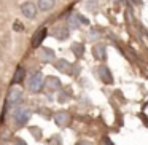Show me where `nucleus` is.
Wrapping results in <instances>:
<instances>
[{"instance_id":"1","label":"nucleus","mask_w":148,"mask_h":145,"mask_svg":"<svg viewBox=\"0 0 148 145\" xmlns=\"http://www.w3.org/2000/svg\"><path fill=\"white\" fill-rule=\"evenodd\" d=\"M23 97H24V93L19 88H11L7 96V105L10 109L11 107H19V104L23 102Z\"/></svg>"},{"instance_id":"2","label":"nucleus","mask_w":148,"mask_h":145,"mask_svg":"<svg viewBox=\"0 0 148 145\" xmlns=\"http://www.w3.org/2000/svg\"><path fill=\"white\" fill-rule=\"evenodd\" d=\"M29 118H30L29 110L24 109V107H16V110H14V113H13V120L18 126H24Z\"/></svg>"},{"instance_id":"3","label":"nucleus","mask_w":148,"mask_h":145,"mask_svg":"<svg viewBox=\"0 0 148 145\" xmlns=\"http://www.w3.org/2000/svg\"><path fill=\"white\" fill-rule=\"evenodd\" d=\"M43 83H45V81H43V74L42 72H35L29 80L30 91H32V93H38V91L43 88Z\"/></svg>"},{"instance_id":"4","label":"nucleus","mask_w":148,"mask_h":145,"mask_svg":"<svg viewBox=\"0 0 148 145\" xmlns=\"http://www.w3.org/2000/svg\"><path fill=\"white\" fill-rule=\"evenodd\" d=\"M69 34H70V30H69V26H65V24H56L51 29V35L58 40L69 38Z\"/></svg>"},{"instance_id":"5","label":"nucleus","mask_w":148,"mask_h":145,"mask_svg":"<svg viewBox=\"0 0 148 145\" xmlns=\"http://www.w3.org/2000/svg\"><path fill=\"white\" fill-rule=\"evenodd\" d=\"M81 24H89V21H88L86 18H83L81 14H78V13H72L70 16L67 18V26L72 27V29H78Z\"/></svg>"},{"instance_id":"6","label":"nucleus","mask_w":148,"mask_h":145,"mask_svg":"<svg viewBox=\"0 0 148 145\" xmlns=\"http://www.w3.org/2000/svg\"><path fill=\"white\" fill-rule=\"evenodd\" d=\"M21 11H23V14L26 18H29V19H34V18L37 16V7L32 3V2H26V3H23Z\"/></svg>"},{"instance_id":"7","label":"nucleus","mask_w":148,"mask_h":145,"mask_svg":"<svg viewBox=\"0 0 148 145\" xmlns=\"http://www.w3.org/2000/svg\"><path fill=\"white\" fill-rule=\"evenodd\" d=\"M97 74H99V78L103 81V83H107V85H112L113 83L112 72L108 70V67H107V65H100V67L97 69Z\"/></svg>"},{"instance_id":"8","label":"nucleus","mask_w":148,"mask_h":145,"mask_svg":"<svg viewBox=\"0 0 148 145\" xmlns=\"http://www.w3.org/2000/svg\"><path fill=\"white\" fill-rule=\"evenodd\" d=\"M46 34H48V30H46L45 27L38 29L35 34H34V37H32V46L34 48H38V46L42 45V42L45 40V37H46Z\"/></svg>"},{"instance_id":"9","label":"nucleus","mask_w":148,"mask_h":145,"mask_svg":"<svg viewBox=\"0 0 148 145\" xmlns=\"http://www.w3.org/2000/svg\"><path fill=\"white\" fill-rule=\"evenodd\" d=\"M70 115H69V112H58L54 115V121L58 126H61V128H64V126H67L69 123H70Z\"/></svg>"},{"instance_id":"10","label":"nucleus","mask_w":148,"mask_h":145,"mask_svg":"<svg viewBox=\"0 0 148 145\" xmlns=\"http://www.w3.org/2000/svg\"><path fill=\"white\" fill-rule=\"evenodd\" d=\"M54 67L58 69L59 72H62V74H70L73 64H70V62L65 61V59H58V61H56V64H54Z\"/></svg>"},{"instance_id":"11","label":"nucleus","mask_w":148,"mask_h":145,"mask_svg":"<svg viewBox=\"0 0 148 145\" xmlns=\"http://www.w3.org/2000/svg\"><path fill=\"white\" fill-rule=\"evenodd\" d=\"M40 59H42L43 62H53L56 59V54L51 48H43L42 51H40Z\"/></svg>"},{"instance_id":"12","label":"nucleus","mask_w":148,"mask_h":145,"mask_svg":"<svg viewBox=\"0 0 148 145\" xmlns=\"http://www.w3.org/2000/svg\"><path fill=\"white\" fill-rule=\"evenodd\" d=\"M92 56L96 59H99V61H103L107 58V48L103 45H96L92 48Z\"/></svg>"},{"instance_id":"13","label":"nucleus","mask_w":148,"mask_h":145,"mask_svg":"<svg viewBox=\"0 0 148 145\" xmlns=\"http://www.w3.org/2000/svg\"><path fill=\"white\" fill-rule=\"evenodd\" d=\"M54 0H38L37 2V8L38 10H42V11H49L53 7H54Z\"/></svg>"},{"instance_id":"14","label":"nucleus","mask_w":148,"mask_h":145,"mask_svg":"<svg viewBox=\"0 0 148 145\" xmlns=\"http://www.w3.org/2000/svg\"><path fill=\"white\" fill-rule=\"evenodd\" d=\"M46 88L51 91H56L61 88V80L59 78H54V77H48L46 78Z\"/></svg>"},{"instance_id":"15","label":"nucleus","mask_w":148,"mask_h":145,"mask_svg":"<svg viewBox=\"0 0 148 145\" xmlns=\"http://www.w3.org/2000/svg\"><path fill=\"white\" fill-rule=\"evenodd\" d=\"M72 53H73L77 58H81L84 53V46L81 43H72Z\"/></svg>"},{"instance_id":"16","label":"nucleus","mask_w":148,"mask_h":145,"mask_svg":"<svg viewBox=\"0 0 148 145\" xmlns=\"http://www.w3.org/2000/svg\"><path fill=\"white\" fill-rule=\"evenodd\" d=\"M24 75H26V70H24L23 67H18L16 72H14V77H13V85L23 81V80H24Z\"/></svg>"},{"instance_id":"17","label":"nucleus","mask_w":148,"mask_h":145,"mask_svg":"<svg viewBox=\"0 0 148 145\" xmlns=\"http://www.w3.org/2000/svg\"><path fill=\"white\" fill-rule=\"evenodd\" d=\"M13 29H14V30H16V32H21V30H23V29H24V27H23V24H21V23H19V21H16V23H14V24H13Z\"/></svg>"},{"instance_id":"18","label":"nucleus","mask_w":148,"mask_h":145,"mask_svg":"<svg viewBox=\"0 0 148 145\" xmlns=\"http://www.w3.org/2000/svg\"><path fill=\"white\" fill-rule=\"evenodd\" d=\"M14 145H27V144L23 140V139H16V140H14Z\"/></svg>"},{"instance_id":"19","label":"nucleus","mask_w":148,"mask_h":145,"mask_svg":"<svg viewBox=\"0 0 148 145\" xmlns=\"http://www.w3.org/2000/svg\"><path fill=\"white\" fill-rule=\"evenodd\" d=\"M113 3H121V2H124V0H112Z\"/></svg>"},{"instance_id":"20","label":"nucleus","mask_w":148,"mask_h":145,"mask_svg":"<svg viewBox=\"0 0 148 145\" xmlns=\"http://www.w3.org/2000/svg\"><path fill=\"white\" fill-rule=\"evenodd\" d=\"M77 145H89V144H88V142H78Z\"/></svg>"}]
</instances>
